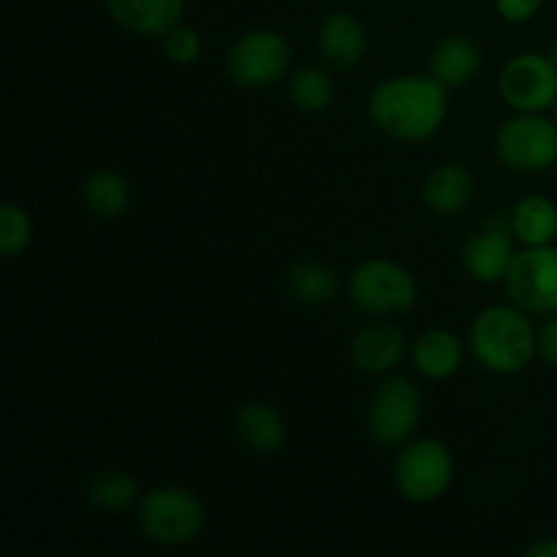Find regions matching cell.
<instances>
[{
    "instance_id": "obj_1",
    "label": "cell",
    "mask_w": 557,
    "mask_h": 557,
    "mask_svg": "<svg viewBox=\"0 0 557 557\" xmlns=\"http://www.w3.org/2000/svg\"><path fill=\"white\" fill-rule=\"evenodd\" d=\"M449 114V90L430 74L386 76L370 90L368 117L395 141L422 145L441 134Z\"/></svg>"
},
{
    "instance_id": "obj_2",
    "label": "cell",
    "mask_w": 557,
    "mask_h": 557,
    "mask_svg": "<svg viewBox=\"0 0 557 557\" xmlns=\"http://www.w3.org/2000/svg\"><path fill=\"white\" fill-rule=\"evenodd\" d=\"M468 354L487 373L509 379L525 373L539 357V326L515 302L487 305L468 326Z\"/></svg>"
},
{
    "instance_id": "obj_3",
    "label": "cell",
    "mask_w": 557,
    "mask_h": 557,
    "mask_svg": "<svg viewBox=\"0 0 557 557\" xmlns=\"http://www.w3.org/2000/svg\"><path fill=\"white\" fill-rule=\"evenodd\" d=\"M136 525L141 536L158 547H185L205 531L207 506L194 490L161 484L141 493L136 504Z\"/></svg>"
},
{
    "instance_id": "obj_4",
    "label": "cell",
    "mask_w": 557,
    "mask_h": 557,
    "mask_svg": "<svg viewBox=\"0 0 557 557\" xmlns=\"http://www.w3.org/2000/svg\"><path fill=\"white\" fill-rule=\"evenodd\" d=\"M348 299L373 319L406 315L419 302V283L400 261L370 256L348 275Z\"/></svg>"
},
{
    "instance_id": "obj_5",
    "label": "cell",
    "mask_w": 557,
    "mask_h": 557,
    "mask_svg": "<svg viewBox=\"0 0 557 557\" xmlns=\"http://www.w3.org/2000/svg\"><path fill=\"white\" fill-rule=\"evenodd\" d=\"M495 156L517 174L557 169V123L547 112H515L495 131Z\"/></svg>"
},
{
    "instance_id": "obj_6",
    "label": "cell",
    "mask_w": 557,
    "mask_h": 557,
    "mask_svg": "<svg viewBox=\"0 0 557 557\" xmlns=\"http://www.w3.org/2000/svg\"><path fill=\"white\" fill-rule=\"evenodd\" d=\"M455 482V455L438 438H411L395 460V487L403 500L428 506L444 498Z\"/></svg>"
},
{
    "instance_id": "obj_7",
    "label": "cell",
    "mask_w": 557,
    "mask_h": 557,
    "mask_svg": "<svg viewBox=\"0 0 557 557\" xmlns=\"http://www.w3.org/2000/svg\"><path fill=\"white\" fill-rule=\"evenodd\" d=\"M292 44L275 27H253L243 33L226 52V74L234 85L264 90L286 79L292 71Z\"/></svg>"
},
{
    "instance_id": "obj_8",
    "label": "cell",
    "mask_w": 557,
    "mask_h": 557,
    "mask_svg": "<svg viewBox=\"0 0 557 557\" xmlns=\"http://www.w3.org/2000/svg\"><path fill=\"white\" fill-rule=\"evenodd\" d=\"M422 422V392L403 375H389L375 386L364 411V428L379 446L397 449L417 438Z\"/></svg>"
},
{
    "instance_id": "obj_9",
    "label": "cell",
    "mask_w": 557,
    "mask_h": 557,
    "mask_svg": "<svg viewBox=\"0 0 557 557\" xmlns=\"http://www.w3.org/2000/svg\"><path fill=\"white\" fill-rule=\"evenodd\" d=\"M498 96L511 112H553L557 103V63L549 52H517L504 63Z\"/></svg>"
},
{
    "instance_id": "obj_10",
    "label": "cell",
    "mask_w": 557,
    "mask_h": 557,
    "mask_svg": "<svg viewBox=\"0 0 557 557\" xmlns=\"http://www.w3.org/2000/svg\"><path fill=\"white\" fill-rule=\"evenodd\" d=\"M506 294L531 315L557 313V245L522 248L506 277Z\"/></svg>"
},
{
    "instance_id": "obj_11",
    "label": "cell",
    "mask_w": 557,
    "mask_h": 557,
    "mask_svg": "<svg viewBox=\"0 0 557 557\" xmlns=\"http://www.w3.org/2000/svg\"><path fill=\"white\" fill-rule=\"evenodd\" d=\"M517 237L511 232L509 218H490L482 228L471 234L462 245V270L471 281L482 283V286H495V283H506L511 264L517 259Z\"/></svg>"
},
{
    "instance_id": "obj_12",
    "label": "cell",
    "mask_w": 557,
    "mask_h": 557,
    "mask_svg": "<svg viewBox=\"0 0 557 557\" xmlns=\"http://www.w3.org/2000/svg\"><path fill=\"white\" fill-rule=\"evenodd\" d=\"M351 364L364 375H389L411 354L406 332L386 319L368 321L351 337Z\"/></svg>"
},
{
    "instance_id": "obj_13",
    "label": "cell",
    "mask_w": 557,
    "mask_h": 557,
    "mask_svg": "<svg viewBox=\"0 0 557 557\" xmlns=\"http://www.w3.org/2000/svg\"><path fill=\"white\" fill-rule=\"evenodd\" d=\"M120 30L139 38H161L183 22L185 0H103Z\"/></svg>"
},
{
    "instance_id": "obj_14",
    "label": "cell",
    "mask_w": 557,
    "mask_h": 557,
    "mask_svg": "<svg viewBox=\"0 0 557 557\" xmlns=\"http://www.w3.org/2000/svg\"><path fill=\"white\" fill-rule=\"evenodd\" d=\"M368 27L362 25L351 11H332L321 20L319 33H315V47L319 54L335 69H354L362 63L368 54Z\"/></svg>"
},
{
    "instance_id": "obj_15",
    "label": "cell",
    "mask_w": 557,
    "mask_h": 557,
    "mask_svg": "<svg viewBox=\"0 0 557 557\" xmlns=\"http://www.w3.org/2000/svg\"><path fill=\"white\" fill-rule=\"evenodd\" d=\"M468 343L446 326H430L411 346V364L422 379L449 381L466 362Z\"/></svg>"
},
{
    "instance_id": "obj_16",
    "label": "cell",
    "mask_w": 557,
    "mask_h": 557,
    "mask_svg": "<svg viewBox=\"0 0 557 557\" xmlns=\"http://www.w3.org/2000/svg\"><path fill=\"white\" fill-rule=\"evenodd\" d=\"M234 433L239 444L256 457H275L286 446L288 428L283 413L264 400H250L234 413Z\"/></svg>"
},
{
    "instance_id": "obj_17",
    "label": "cell",
    "mask_w": 557,
    "mask_h": 557,
    "mask_svg": "<svg viewBox=\"0 0 557 557\" xmlns=\"http://www.w3.org/2000/svg\"><path fill=\"white\" fill-rule=\"evenodd\" d=\"M476 194V180H473L471 169L466 163L446 161L435 166L433 172L424 177L422 185V201L430 212L435 215H460L468 210Z\"/></svg>"
},
{
    "instance_id": "obj_18",
    "label": "cell",
    "mask_w": 557,
    "mask_h": 557,
    "mask_svg": "<svg viewBox=\"0 0 557 557\" xmlns=\"http://www.w3.org/2000/svg\"><path fill=\"white\" fill-rule=\"evenodd\" d=\"M479 71H482V49L473 38L460 36V33L441 38L430 52L428 74L435 76L446 90L471 85Z\"/></svg>"
},
{
    "instance_id": "obj_19",
    "label": "cell",
    "mask_w": 557,
    "mask_h": 557,
    "mask_svg": "<svg viewBox=\"0 0 557 557\" xmlns=\"http://www.w3.org/2000/svg\"><path fill=\"white\" fill-rule=\"evenodd\" d=\"M511 232L522 248H542L557 243V201L544 194H528L509 212Z\"/></svg>"
},
{
    "instance_id": "obj_20",
    "label": "cell",
    "mask_w": 557,
    "mask_h": 557,
    "mask_svg": "<svg viewBox=\"0 0 557 557\" xmlns=\"http://www.w3.org/2000/svg\"><path fill=\"white\" fill-rule=\"evenodd\" d=\"M82 201L90 215L101 221H117L128 212L134 190H131L128 177L117 169H96L82 183Z\"/></svg>"
},
{
    "instance_id": "obj_21",
    "label": "cell",
    "mask_w": 557,
    "mask_h": 557,
    "mask_svg": "<svg viewBox=\"0 0 557 557\" xmlns=\"http://www.w3.org/2000/svg\"><path fill=\"white\" fill-rule=\"evenodd\" d=\"M286 288L294 297V302L305 305V308H321V305H330L337 297L341 277L324 261L302 259L288 270Z\"/></svg>"
},
{
    "instance_id": "obj_22",
    "label": "cell",
    "mask_w": 557,
    "mask_h": 557,
    "mask_svg": "<svg viewBox=\"0 0 557 557\" xmlns=\"http://www.w3.org/2000/svg\"><path fill=\"white\" fill-rule=\"evenodd\" d=\"M85 498L92 509L103 511V515H123L131 506L136 509L141 493L139 482L131 473L120 471V468H101L87 476Z\"/></svg>"
},
{
    "instance_id": "obj_23",
    "label": "cell",
    "mask_w": 557,
    "mask_h": 557,
    "mask_svg": "<svg viewBox=\"0 0 557 557\" xmlns=\"http://www.w3.org/2000/svg\"><path fill=\"white\" fill-rule=\"evenodd\" d=\"M288 98L305 114L326 112L335 101V85L319 65H302L288 76Z\"/></svg>"
},
{
    "instance_id": "obj_24",
    "label": "cell",
    "mask_w": 557,
    "mask_h": 557,
    "mask_svg": "<svg viewBox=\"0 0 557 557\" xmlns=\"http://www.w3.org/2000/svg\"><path fill=\"white\" fill-rule=\"evenodd\" d=\"M33 243V218L20 201H3L0 207V256L16 259Z\"/></svg>"
},
{
    "instance_id": "obj_25",
    "label": "cell",
    "mask_w": 557,
    "mask_h": 557,
    "mask_svg": "<svg viewBox=\"0 0 557 557\" xmlns=\"http://www.w3.org/2000/svg\"><path fill=\"white\" fill-rule=\"evenodd\" d=\"M161 49L166 54L169 63L174 65H194L201 60L205 52V41H201V33L190 25H174L166 36H161Z\"/></svg>"
},
{
    "instance_id": "obj_26",
    "label": "cell",
    "mask_w": 557,
    "mask_h": 557,
    "mask_svg": "<svg viewBox=\"0 0 557 557\" xmlns=\"http://www.w3.org/2000/svg\"><path fill=\"white\" fill-rule=\"evenodd\" d=\"M495 11L509 25H528L544 9V0H493Z\"/></svg>"
},
{
    "instance_id": "obj_27",
    "label": "cell",
    "mask_w": 557,
    "mask_h": 557,
    "mask_svg": "<svg viewBox=\"0 0 557 557\" xmlns=\"http://www.w3.org/2000/svg\"><path fill=\"white\" fill-rule=\"evenodd\" d=\"M539 359L557 370V313L539 326Z\"/></svg>"
},
{
    "instance_id": "obj_28",
    "label": "cell",
    "mask_w": 557,
    "mask_h": 557,
    "mask_svg": "<svg viewBox=\"0 0 557 557\" xmlns=\"http://www.w3.org/2000/svg\"><path fill=\"white\" fill-rule=\"evenodd\" d=\"M525 557H557V536H547L533 542L525 549Z\"/></svg>"
},
{
    "instance_id": "obj_29",
    "label": "cell",
    "mask_w": 557,
    "mask_h": 557,
    "mask_svg": "<svg viewBox=\"0 0 557 557\" xmlns=\"http://www.w3.org/2000/svg\"><path fill=\"white\" fill-rule=\"evenodd\" d=\"M549 58H553V60H555V63H557V41L553 44V49H549Z\"/></svg>"
},
{
    "instance_id": "obj_30",
    "label": "cell",
    "mask_w": 557,
    "mask_h": 557,
    "mask_svg": "<svg viewBox=\"0 0 557 557\" xmlns=\"http://www.w3.org/2000/svg\"><path fill=\"white\" fill-rule=\"evenodd\" d=\"M553 117H555V123H557V103H555V109H553Z\"/></svg>"
}]
</instances>
